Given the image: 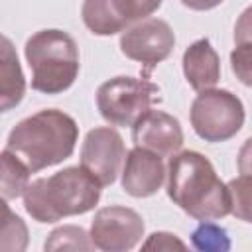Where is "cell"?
I'll use <instances>...</instances> for the list:
<instances>
[{"label": "cell", "mask_w": 252, "mask_h": 252, "mask_svg": "<svg viewBox=\"0 0 252 252\" xmlns=\"http://www.w3.org/2000/svg\"><path fill=\"white\" fill-rule=\"evenodd\" d=\"M77 140L75 118L63 110L45 108L20 120L10 130L4 150L18 156L35 173L71 158Z\"/></svg>", "instance_id": "7a4b0ae2"}, {"label": "cell", "mask_w": 252, "mask_h": 252, "mask_svg": "<svg viewBox=\"0 0 252 252\" xmlns=\"http://www.w3.org/2000/svg\"><path fill=\"white\" fill-rule=\"evenodd\" d=\"M81 16H83V24L94 35H114L126 30L114 16L108 0H85L81 8Z\"/></svg>", "instance_id": "5bb4252c"}, {"label": "cell", "mask_w": 252, "mask_h": 252, "mask_svg": "<svg viewBox=\"0 0 252 252\" xmlns=\"http://www.w3.org/2000/svg\"><path fill=\"white\" fill-rule=\"evenodd\" d=\"M252 41V6H248L234 24V43Z\"/></svg>", "instance_id": "7402d4cb"}, {"label": "cell", "mask_w": 252, "mask_h": 252, "mask_svg": "<svg viewBox=\"0 0 252 252\" xmlns=\"http://www.w3.org/2000/svg\"><path fill=\"white\" fill-rule=\"evenodd\" d=\"M165 175H167V169L163 165L161 156H158L152 150L136 146L126 154V159H124L122 189L136 199L152 197L161 189Z\"/></svg>", "instance_id": "8fae6325"}, {"label": "cell", "mask_w": 252, "mask_h": 252, "mask_svg": "<svg viewBox=\"0 0 252 252\" xmlns=\"http://www.w3.org/2000/svg\"><path fill=\"white\" fill-rule=\"evenodd\" d=\"M144 250H173V248H179V250H185V242H181L175 234L171 232H154L150 234V238L142 244Z\"/></svg>", "instance_id": "44dd1931"}, {"label": "cell", "mask_w": 252, "mask_h": 252, "mask_svg": "<svg viewBox=\"0 0 252 252\" xmlns=\"http://www.w3.org/2000/svg\"><path fill=\"white\" fill-rule=\"evenodd\" d=\"M126 159L122 136L110 126H96L87 132L81 146V165L87 167L102 187L112 185Z\"/></svg>", "instance_id": "9c48e42d"}, {"label": "cell", "mask_w": 252, "mask_h": 252, "mask_svg": "<svg viewBox=\"0 0 252 252\" xmlns=\"http://www.w3.org/2000/svg\"><path fill=\"white\" fill-rule=\"evenodd\" d=\"M0 158H2V197L4 201H10L24 195V191L30 185L32 169L8 150H2Z\"/></svg>", "instance_id": "9a60e30c"}, {"label": "cell", "mask_w": 252, "mask_h": 252, "mask_svg": "<svg viewBox=\"0 0 252 252\" xmlns=\"http://www.w3.org/2000/svg\"><path fill=\"white\" fill-rule=\"evenodd\" d=\"M156 102H159V87L148 77L120 75L96 89V108L110 126H134Z\"/></svg>", "instance_id": "5b68a950"}, {"label": "cell", "mask_w": 252, "mask_h": 252, "mask_svg": "<svg viewBox=\"0 0 252 252\" xmlns=\"http://www.w3.org/2000/svg\"><path fill=\"white\" fill-rule=\"evenodd\" d=\"M102 183L83 165L65 167L49 177H39L24 191V207L37 222H57L96 207Z\"/></svg>", "instance_id": "3957f363"}, {"label": "cell", "mask_w": 252, "mask_h": 252, "mask_svg": "<svg viewBox=\"0 0 252 252\" xmlns=\"http://www.w3.org/2000/svg\"><path fill=\"white\" fill-rule=\"evenodd\" d=\"M43 248L45 250H93L94 242L83 226L65 224L49 232Z\"/></svg>", "instance_id": "2e32d148"}, {"label": "cell", "mask_w": 252, "mask_h": 252, "mask_svg": "<svg viewBox=\"0 0 252 252\" xmlns=\"http://www.w3.org/2000/svg\"><path fill=\"white\" fill-rule=\"evenodd\" d=\"M175 45V33L171 26L159 18H146L120 35V51L132 59L152 69L163 59H167Z\"/></svg>", "instance_id": "ba28073f"}, {"label": "cell", "mask_w": 252, "mask_h": 252, "mask_svg": "<svg viewBox=\"0 0 252 252\" xmlns=\"http://www.w3.org/2000/svg\"><path fill=\"white\" fill-rule=\"evenodd\" d=\"M236 165H238V171L242 175H252V138H248L242 144V148L238 150Z\"/></svg>", "instance_id": "603a6c76"}, {"label": "cell", "mask_w": 252, "mask_h": 252, "mask_svg": "<svg viewBox=\"0 0 252 252\" xmlns=\"http://www.w3.org/2000/svg\"><path fill=\"white\" fill-rule=\"evenodd\" d=\"M224 0H181L183 6L197 10V12H205V10H213L217 6H220Z\"/></svg>", "instance_id": "cb8c5ba5"}, {"label": "cell", "mask_w": 252, "mask_h": 252, "mask_svg": "<svg viewBox=\"0 0 252 252\" xmlns=\"http://www.w3.org/2000/svg\"><path fill=\"white\" fill-rule=\"evenodd\" d=\"M183 73L191 89L197 93L213 89L220 79V57L209 37L193 41L183 53Z\"/></svg>", "instance_id": "7c38bea8"}, {"label": "cell", "mask_w": 252, "mask_h": 252, "mask_svg": "<svg viewBox=\"0 0 252 252\" xmlns=\"http://www.w3.org/2000/svg\"><path fill=\"white\" fill-rule=\"evenodd\" d=\"M230 69L244 87L252 89V41L236 43L230 51Z\"/></svg>", "instance_id": "ffe728a7"}, {"label": "cell", "mask_w": 252, "mask_h": 252, "mask_svg": "<svg viewBox=\"0 0 252 252\" xmlns=\"http://www.w3.org/2000/svg\"><path fill=\"white\" fill-rule=\"evenodd\" d=\"M195 134L211 144L234 138L244 126V104L226 89L201 91L191 102L189 110Z\"/></svg>", "instance_id": "8992f818"}, {"label": "cell", "mask_w": 252, "mask_h": 252, "mask_svg": "<svg viewBox=\"0 0 252 252\" xmlns=\"http://www.w3.org/2000/svg\"><path fill=\"white\" fill-rule=\"evenodd\" d=\"M132 140L136 146L152 150L161 158H171L183 146V130L175 116L150 108L134 122Z\"/></svg>", "instance_id": "30bf717a"}, {"label": "cell", "mask_w": 252, "mask_h": 252, "mask_svg": "<svg viewBox=\"0 0 252 252\" xmlns=\"http://www.w3.org/2000/svg\"><path fill=\"white\" fill-rule=\"evenodd\" d=\"M144 219L130 207L110 205L94 213L91 222V238L94 248L104 252L132 250L144 236Z\"/></svg>", "instance_id": "52a82bcc"}, {"label": "cell", "mask_w": 252, "mask_h": 252, "mask_svg": "<svg viewBox=\"0 0 252 252\" xmlns=\"http://www.w3.org/2000/svg\"><path fill=\"white\" fill-rule=\"evenodd\" d=\"M118 22L128 30L130 26L152 16L163 0H108Z\"/></svg>", "instance_id": "ac0fdd59"}, {"label": "cell", "mask_w": 252, "mask_h": 252, "mask_svg": "<svg viewBox=\"0 0 252 252\" xmlns=\"http://www.w3.org/2000/svg\"><path fill=\"white\" fill-rule=\"evenodd\" d=\"M226 185L230 191V213L252 224V175L234 177Z\"/></svg>", "instance_id": "d6986e66"}, {"label": "cell", "mask_w": 252, "mask_h": 252, "mask_svg": "<svg viewBox=\"0 0 252 252\" xmlns=\"http://www.w3.org/2000/svg\"><path fill=\"white\" fill-rule=\"evenodd\" d=\"M167 197L197 220H217L230 215L228 185L199 152L185 150L169 158Z\"/></svg>", "instance_id": "6da1fadb"}, {"label": "cell", "mask_w": 252, "mask_h": 252, "mask_svg": "<svg viewBox=\"0 0 252 252\" xmlns=\"http://www.w3.org/2000/svg\"><path fill=\"white\" fill-rule=\"evenodd\" d=\"M191 244L203 252L230 250V238H228L226 228L215 224L213 220H201V224L191 232Z\"/></svg>", "instance_id": "e0dca14e"}, {"label": "cell", "mask_w": 252, "mask_h": 252, "mask_svg": "<svg viewBox=\"0 0 252 252\" xmlns=\"http://www.w3.org/2000/svg\"><path fill=\"white\" fill-rule=\"evenodd\" d=\"M26 61L32 69V89L45 94L67 91L81 67L77 41L63 30H41L28 37Z\"/></svg>", "instance_id": "277c9868"}, {"label": "cell", "mask_w": 252, "mask_h": 252, "mask_svg": "<svg viewBox=\"0 0 252 252\" xmlns=\"http://www.w3.org/2000/svg\"><path fill=\"white\" fill-rule=\"evenodd\" d=\"M0 108L8 112L10 108L18 106L26 93V79L18 61V55L12 47L8 37L2 39V71H0Z\"/></svg>", "instance_id": "4fadbf2b"}]
</instances>
